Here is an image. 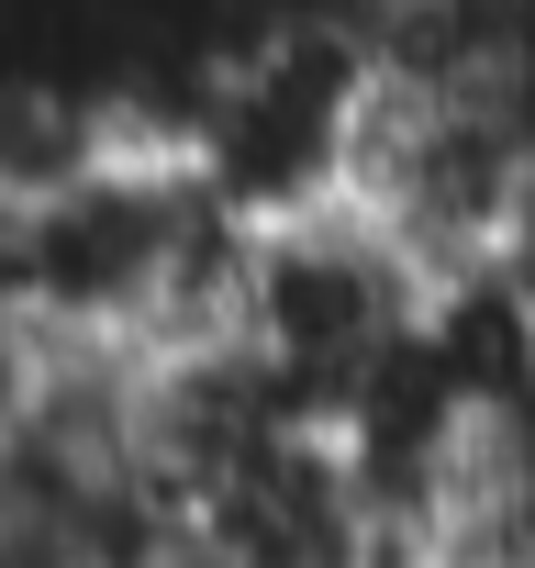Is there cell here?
Instances as JSON below:
<instances>
[{
  "instance_id": "cell-1",
  "label": "cell",
  "mask_w": 535,
  "mask_h": 568,
  "mask_svg": "<svg viewBox=\"0 0 535 568\" xmlns=\"http://www.w3.org/2000/svg\"><path fill=\"white\" fill-rule=\"evenodd\" d=\"M435 291L346 212H291V223H245V291H234V346L280 379L313 424H346L424 335Z\"/></svg>"
}]
</instances>
